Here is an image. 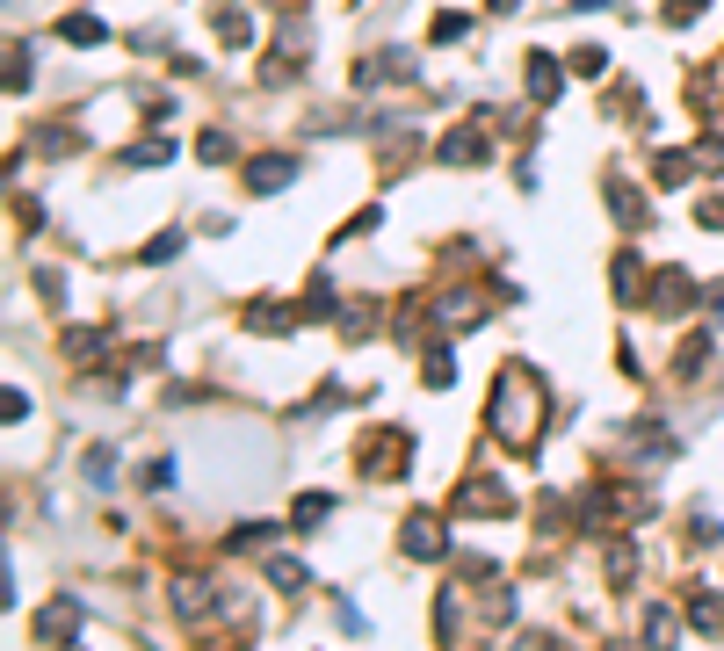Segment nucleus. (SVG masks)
<instances>
[{"instance_id":"f257e3e1","label":"nucleus","mask_w":724,"mask_h":651,"mask_svg":"<svg viewBox=\"0 0 724 651\" xmlns=\"http://www.w3.org/2000/svg\"><path fill=\"white\" fill-rule=\"evenodd\" d=\"M493 427H500V442L529 449V434H536V369H529V362H507V369H500V406H493Z\"/></svg>"},{"instance_id":"f03ea898","label":"nucleus","mask_w":724,"mask_h":651,"mask_svg":"<svg viewBox=\"0 0 724 651\" xmlns=\"http://www.w3.org/2000/svg\"><path fill=\"white\" fill-rule=\"evenodd\" d=\"M73 630H80V601H51V608L37 615V637H44V644H66Z\"/></svg>"},{"instance_id":"7ed1b4c3","label":"nucleus","mask_w":724,"mask_h":651,"mask_svg":"<svg viewBox=\"0 0 724 651\" xmlns=\"http://www.w3.org/2000/svg\"><path fill=\"white\" fill-rule=\"evenodd\" d=\"M406 557H442V521L435 514H413L406 521Z\"/></svg>"},{"instance_id":"20e7f679","label":"nucleus","mask_w":724,"mask_h":651,"mask_svg":"<svg viewBox=\"0 0 724 651\" xmlns=\"http://www.w3.org/2000/svg\"><path fill=\"white\" fill-rule=\"evenodd\" d=\"M247 174H254V181H247V189H268V196H276V189H290V174H297V160H283V152H276V160H254Z\"/></svg>"},{"instance_id":"39448f33","label":"nucleus","mask_w":724,"mask_h":651,"mask_svg":"<svg viewBox=\"0 0 724 651\" xmlns=\"http://www.w3.org/2000/svg\"><path fill=\"white\" fill-rule=\"evenodd\" d=\"M486 131H493V123H486ZM486 131H449V138H442V160H449V167L478 160V152H486Z\"/></svg>"},{"instance_id":"423d86ee","label":"nucleus","mask_w":724,"mask_h":651,"mask_svg":"<svg viewBox=\"0 0 724 651\" xmlns=\"http://www.w3.org/2000/svg\"><path fill=\"white\" fill-rule=\"evenodd\" d=\"M652 304H659V312H688V275H681V268H667V275L652 283Z\"/></svg>"},{"instance_id":"0eeeda50","label":"nucleus","mask_w":724,"mask_h":651,"mask_svg":"<svg viewBox=\"0 0 724 651\" xmlns=\"http://www.w3.org/2000/svg\"><path fill=\"white\" fill-rule=\"evenodd\" d=\"M609 210L623 217V225H645V196L630 189V181H609Z\"/></svg>"},{"instance_id":"6e6552de","label":"nucleus","mask_w":724,"mask_h":651,"mask_svg":"<svg viewBox=\"0 0 724 651\" xmlns=\"http://www.w3.org/2000/svg\"><path fill=\"white\" fill-rule=\"evenodd\" d=\"M529 95H536V102H558V66H551L543 51L529 58Z\"/></svg>"},{"instance_id":"1a4fd4ad","label":"nucleus","mask_w":724,"mask_h":651,"mask_svg":"<svg viewBox=\"0 0 724 651\" xmlns=\"http://www.w3.org/2000/svg\"><path fill=\"white\" fill-rule=\"evenodd\" d=\"M464 507H471V514H486V507H493V514H500V507H507V492L478 478V485H464Z\"/></svg>"},{"instance_id":"9d476101","label":"nucleus","mask_w":724,"mask_h":651,"mask_svg":"<svg viewBox=\"0 0 724 651\" xmlns=\"http://www.w3.org/2000/svg\"><path fill=\"white\" fill-rule=\"evenodd\" d=\"M696 630L724 637V594H696Z\"/></svg>"},{"instance_id":"9b49d317","label":"nucleus","mask_w":724,"mask_h":651,"mask_svg":"<svg viewBox=\"0 0 724 651\" xmlns=\"http://www.w3.org/2000/svg\"><path fill=\"white\" fill-rule=\"evenodd\" d=\"M218 37H225V44H247V37H254V22H247V15H232V8H218Z\"/></svg>"},{"instance_id":"f8f14e48","label":"nucleus","mask_w":724,"mask_h":651,"mask_svg":"<svg viewBox=\"0 0 724 651\" xmlns=\"http://www.w3.org/2000/svg\"><path fill=\"white\" fill-rule=\"evenodd\" d=\"M420 377H428V384L442 391V384H457V362H449V355L435 348V355H428V369H420Z\"/></svg>"},{"instance_id":"ddd939ff","label":"nucleus","mask_w":724,"mask_h":651,"mask_svg":"<svg viewBox=\"0 0 724 651\" xmlns=\"http://www.w3.org/2000/svg\"><path fill=\"white\" fill-rule=\"evenodd\" d=\"M66 44H102V22L95 15H73L66 22Z\"/></svg>"},{"instance_id":"4468645a","label":"nucleus","mask_w":724,"mask_h":651,"mask_svg":"<svg viewBox=\"0 0 724 651\" xmlns=\"http://www.w3.org/2000/svg\"><path fill=\"white\" fill-rule=\"evenodd\" d=\"M442 319H449V326H471V319H478V297H464V290H457V297L442 304Z\"/></svg>"},{"instance_id":"2eb2a0df","label":"nucleus","mask_w":724,"mask_h":651,"mask_svg":"<svg viewBox=\"0 0 724 651\" xmlns=\"http://www.w3.org/2000/svg\"><path fill=\"white\" fill-rule=\"evenodd\" d=\"M326 514H334V500H326V492H305V500H297V521H305V529H312V521H326Z\"/></svg>"},{"instance_id":"dca6fc26","label":"nucleus","mask_w":724,"mask_h":651,"mask_svg":"<svg viewBox=\"0 0 724 651\" xmlns=\"http://www.w3.org/2000/svg\"><path fill=\"white\" fill-rule=\"evenodd\" d=\"M703 362H710V340H688V348H681V362H674V369H681V377H696V369H703Z\"/></svg>"},{"instance_id":"f3484780","label":"nucleus","mask_w":724,"mask_h":651,"mask_svg":"<svg viewBox=\"0 0 724 651\" xmlns=\"http://www.w3.org/2000/svg\"><path fill=\"white\" fill-rule=\"evenodd\" d=\"M167 152H174L167 138H153V145H131V167H160V160H167Z\"/></svg>"},{"instance_id":"a211bd4d","label":"nucleus","mask_w":724,"mask_h":651,"mask_svg":"<svg viewBox=\"0 0 724 651\" xmlns=\"http://www.w3.org/2000/svg\"><path fill=\"white\" fill-rule=\"evenodd\" d=\"M645 637H652V644L674 637V608H652V615H645Z\"/></svg>"},{"instance_id":"6ab92c4d","label":"nucleus","mask_w":724,"mask_h":651,"mask_svg":"<svg viewBox=\"0 0 724 651\" xmlns=\"http://www.w3.org/2000/svg\"><path fill=\"white\" fill-rule=\"evenodd\" d=\"M326 312H334V290H326V283H312V297H305V319H326Z\"/></svg>"},{"instance_id":"aec40b11","label":"nucleus","mask_w":724,"mask_h":651,"mask_svg":"<svg viewBox=\"0 0 724 651\" xmlns=\"http://www.w3.org/2000/svg\"><path fill=\"white\" fill-rule=\"evenodd\" d=\"M609 572H616V579H630V572H638V550L616 543V550H609Z\"/></svg>"},{"instance_id":"412c9836","label":"nucleus","mask_w":724,"mask_h":651,"mask_svg":"<svg viewBox=\"0 0 724 651\" xmlns=\"http://www.w3.org/2000/svg\"><path fill=\"white\" fill-rule=\"evenodd\" d=\"M268 579H276V586H290V594H297V586H305V572H297L290 557H276V565H268Z\"/></svg>"},{"instance_id":"4be33fe9","label":"nucleus","mask_w":724,"mask_h":651,"mask_svg":"<svg viewBox=\"0 0 724 651\" xmlns=\"http://www.w3.org/2000/svg\"><path fill=\"white\" fill-rule=\"evenodd\" d=\"M681 174H688V160H681V152H659V181H667V189H674Z\"/></svg>"},{"instance_id":"5701e85b","label":"nucleus","mask_w":724,"mask_h":651,"mask_svg":"<svg viewBox=\"0 0 724 651\" xmlns=\"http://www.w3.org/2000/svg\"><path fill=\"white\" fill-rule=\"evenodd\" d=\"M109 463H116L109 449H87V478H95V485H109Z\"/></svg>"},{"instance_id":"b1692460","label":"nucleus","mask_w":724,"mask_h":651,"mask_svg":"<svg viewBox=\"0 0 724 651\" xmlns=\"http://www.w3.org/2000/svg\"><path fill=\"white\" fill-rule=\"evenodd\" d=\"M703 297H710V312H724V283H710V290H703Z\"/></svg>"},{"instance_id":"393cba45","label":"nucleus","mask_w":724,"mask_h":651,"mask_svg":"<svg viewBox=\"0 0 724 651\" xmlns=\"http://www.w3.org/2000/svg\"><path fill=\"white\" fill-rule=\"evenodd\" d=\"M493 8H500V15H515V8H522V0H493Z\"/></svg>"},{"instance_id":"a878e982","label":"nucleus","mask_w":724,"mask_h":651,"mask_svg":"<svg viewBox=\"0 0 724 651\" xmlns=\"http://www.w3.org/2000/svg\"><path fill=\"white\" fill-rule=\"evenodd\" d=\"M572 8H580V15H587V8H601V0H572Z\"/></svg>"}]
</instances>
